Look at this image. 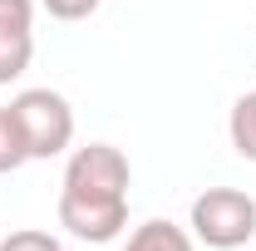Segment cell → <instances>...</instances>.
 <instances>
[{
	"label": "cell",
	"mask_w": 256,
	"mask_h": 251,
	"mask_svg": "<svg viewBox=\"0 0 256 251\" xmlns=\"http://www.w3.org/2000/svg\"><path fill=\"white\" fill-rule=\"evenodd\" d=\"M128 182H133V168L124 148L114 143L74 148L60 182V226L94 246L114 242L128 226Z\"/></svg>",
	"instance_id": "1"
},
{
	"label": "cell",
	"mask_w": 256,
	"mask_h": 251,
	"mask_svg": "<svg viewBox=\"0 0 256 251\" xmlns=\"http://www.w3.org/2000/svg\"><path fill=\"white\" fill-rule=\"evenodd\" d=\"M188 226H192V242H202L212 251H236L256 242V197L242 188H207L192 197Z\"/></svg>",
	"instance_id": "2"
},
{
	"label": "cell",
	"mask_w": 256,
	"mask_h": 251,
	"mask_svg": "<svg viewBox=\"0 0 256 251\" xmlns=\"http://www.w3.org/2000/svg\"><path fill=\"white\" fill-rule=\"evenodd\" d=\"M10 114L20 124L30 162L69 153V143H74V108H69L64 94H54V89H20L10 98Z\"/></svg>",
	"instance_id": "3"
},
{
	"label": "cell",
	"mask_w": 256,
	"mask_h": 251,
	"mask_svg": "<svg viewBox=\"0 0 256 251\" xmlns=\"http://www.w3.org/2000/svg\"><path fill=\"white\" fill-rule=\"evenodd\" d=\"M34 60V0H0V84H15Z\"/></svg>",
	"instance_id": "4"
},
{
	"label": "cell",
	"mask_w": 256,
	"mask_h": 251,
	"mask_svg": "<svg viewBox=\"0 0 256 251\" xmlns=\"http://www.w3.org/2000/svg\"><path fill=\"white\" fill-rule=\"evenodd\" d=\"M124 251H197V242H192V232H182L178 222H143V226H133V236H128Z\"/></svg>",
	"instance_id": "5"
},
{
	"label": "cell",
	"mask_w": 256,
	"mask_h": 251,
	"mask_svg": "<svg viewBox=\"0 0 256 251\" xmlns=\"http://www.w3.org/2000/svg\"><path fill=\"white\" fill-rule=\"evenodd\" d=\"M226 138H232V148L246 158V162H256V89H252V94H242L236 104H232Z\"/></svg>",
	"instance_id": "6"
},
{
	"label": "cell",
	"mask_w": 256,
	"mask_h": 251,
	"mask_svg": "<svg viewBox=\"0 0 256 251\" xmlns=\"http://www.w3.org/2000/svg\"><path fill=\"white\" fill-rule=\"evenodd\" d=\"M30 153H25V138H20V124H15V114H10V104L0 108V172H15V168H25Z\"/></svg>",
	"instance_id": "7"
},
{
	"label": "cell",
	"mask_w": 256,
	"mask_h": 251,
	"mask_svg": "<svg viewBox=\"0 0 256 251\" xmlns=\"http://www.w3.org/2000/svg\"><path fill=\"white\" fill-rule=\"evenodd\" d=\"M0 251H64L60 236H50V232H40V226H20V232H10Z\"/></svg>",
	"instance_id": "8"
},
{
	"label": "cell",
	"mask_w": 256,
	"mask_h": 251,
	"mask_svg": "<svg viewBox=\"0 0 256 251\" xmlns=\"http://www.w3.org/2000/svg\"><path fill=\"white\" fill-rule=\"evenodd\" d=\"M40 5H44V10L54 15V20L74 25V20H89V15H94V10L104 5V0H40Z\"/></svg>",
	"instance_id": "9"
}]
</instances>
